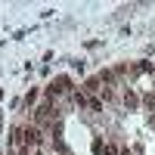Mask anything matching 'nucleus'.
Instances as JSON below:
<instances>
[{
    "label": "nucleus",
    "mask_w": 155,
    "mask_h": 155,
    "mask_svg": "<svg viewBox=\"0 0 155 155\" xmlns=\"http://www.w3.org/2000/svg\"><path fill=\"white\" fill-rule=\"evenodd\" d=\"M65 93H71V78L59 74V78H53V81L47 84V96L50 99H59V96H65Z\"/></svg>",
    "instance_id": "f257e3e1"
},
{
    "label": "nucleus",
    "mask_w": 155,
    "mask_h": 155,
    "mask_svg": "<svg viewBox=\"0 0 155 155\" xmlns=\"http://www.w3.org/2000/svg\"><path fill=\"white\" fill-rule=\"evenodd\" d=\"M140 102H143V99H140L137 90H134V87H124V106L134 112V109H140Z\"/></svg>",
    "instance_id": "f03ea898"
},
{
    "label": "nucleus",
    "mask_w": 155,
    "mask_h": 155,
    "mask_svg": "<svg viewBox=\"0 0 155 155\" xmlns=\"http://www.w3.org/2000/svg\"><path fill=\"white\" fill-rule=\"evenodd\" d=\"M99 90H102V81H99V74H96V78H87V81L81 84V93H87V96H90V93H99Z\"/></svg>",
    "instance_id": "7ed1b4c3"
},
{
    "label": "nucleus",
    "mask_w": 155,
    "mask_h": 155,
    "mask_svg": "<svg viewBox=\"0 0 155 155\" xmlns=\"http://www.w3.org/2000/svg\"><path fill=\"white\" fill-rule=\"evenodd\" d=\"M93 149H96L99 155H121V149H118V146H102V143H96Z\"/></svg>",
    "instance_id": "20e7f679"
},
{
    "label": "nucleus",
    "mask_w": 155,
    "mask_h": 155,
    "mask_svg": "<svg viewBox=\"0 0 155 155\" xmlns=\"http://www.w3.org/2000/svg\"><path fill=\"white\" fill-rule=\"evenodd\" d=\"M143 106L149 112H155V93H143Z\"/></svg>",
    "instance_id": "39448f33"
},
{
    "label": "nucleus",
    "mask_w": 155,
    "mask_h": 155,
    "mask_svg": "<svg viewBox=\"0 0 155 155\" xmlns=\"http://www.w3.org/2000/svg\"><path fill=\"white\" fill-rule=\"evenodd\" d=\"M99 99H102V102H112V99H115L112 87H102V90H99Z\"/></svg>",
    "instance_id": "423d86ee"
},
{
    "label": "nucleus",
    "mask_w": 155,
    "mask_h": 155,
    "mask_svg": "<svg viewBox=\"0 0 155 155\" xmlns=\"http://www.w3.org/2000/svg\"><path fill=\"white\" fill-rule=\"evenodd\" d=\"M87 109H90V112H102V99H99V96H96V99H90V106H87Z\"/></svg>",
    "instance_id": "0eeeda50"
},
{
    "label": "nucleus",
    "mask_w": 155,
    "mask_h": 155,
    "mask_svg": "<svg viewBox=\"0 0 155 155\" xmlns=\"http://www.w3.org/2000/svg\"><path fill=\"white\" fill-rule=\"evenodd\" d=\"M152 74H155V62H152Z\"/></svg>",
    "instance_id": "6e6552de"
}]
</instances>
